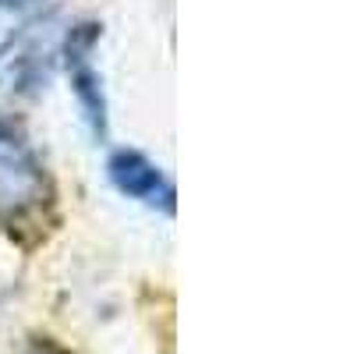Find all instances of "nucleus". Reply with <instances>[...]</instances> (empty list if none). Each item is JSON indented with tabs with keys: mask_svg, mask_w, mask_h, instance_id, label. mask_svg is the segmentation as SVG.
I'll return each instance as SVG.
<instances>
[{
	"mask_svg": "<svg viewBox=\"0 0 354 354\" xmlns=\"http://www.w3.org/2000/svg\"><path fill=\"white\" fill-rule=\"evenodd\" d=\"M32 354H64V351H57V347H36Z\"/></svg>",
	"mask_w": 354,
	"mask_h": 354,
	"instance_id": "obj_4",
	"label": "nucleus"
},
{
	"mask_svg": "<svg viewBox=\"0 0 354 354\" xmlns=\"http://www.w3.org/2000/svg\"><path fill=\"white\" fill-rule=\"evenodd\" d=\"M43 192V174L32 153L0 124V209L15 213L32 205Z\"/></svg>",
	"mask_w": 354,
	"mask_h": 354,
	"instance_id": "obj_1",
	"label": "nucleus"
},
{
	"mask_svg": "<svg viewBox=\"0 0 354 354\" xmlns=\"http://www.w3.org/2000/svg\"><path fill=\"white\" fill-rule=\"evenodd\" d=\"M110 177H113V185L121 188L128 198H138L145 205H163L167 213L174 209V188H170V181L160 174V167H153L142 153H128V149L113 153Z\"/></svg>",
	"mask_w": 354,
	"mask_h": 354,
	"instance_id": "obj_3",
	"label": "nucleus"
},
{
	"mask_svg": "<svg viewBox=\"0 0 354 354\" xmlns=\"http://www.w3.org/2000/svg\"><path fill=\"white\" fill-rule=\"evenodd\" d=\"M82 32H71L68 39V68H71V88L75 96L93 124L96 138L106 135V100H103V82H100V71L93 68L88 53H93V43H96V25H78Z\"/></svg>",
	"mask_w": 354,
	"mask_h": 354,
	"instance_id": "obj_2",
	"label": "nucleus"
}]
</instances>
